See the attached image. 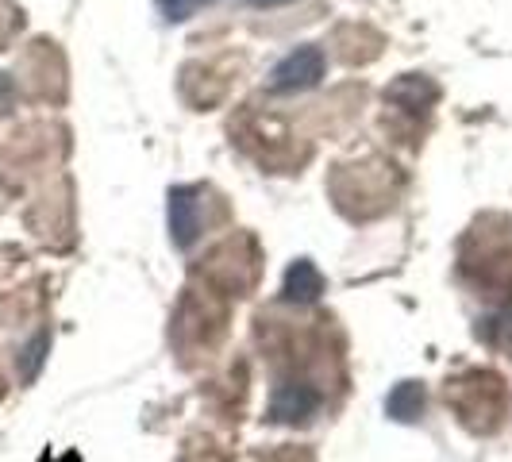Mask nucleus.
<instances>
[{"instance_id":"1","label":"nucleus","mask_w":512,"mask_h":462,"mask_svg":"<svg viewBox=\"0 0 512 462\" xmlns=\"http://www.w3.org/2000/svg\"><path fill=\"white\" fill-rule=\"evenodd\" d=\"M324 70H328V58L320 47H297L293 54H285L282 62L274 66L270 74V89L274 93H305V89H316L324 81Z\"/></svg>"},{"instance_id":"2","label":"nucleus","mask_w":512,"mask_h":462,"mask_svg":"<svg viewBox=\"0 0 512 462\" xmlns=\"http://www.w3.org/2000/svg\"><path fill=\"white\" fill-rule=\"evenodd\" d=\"M320 389L312 382H278L270 393V420L274 424H305L320 412Z\"/></svg>"},{"instance_id":"3","label":"nucleus","mask_w":512,"mask_h":462,"mask_svg":"<svg viewBox=\"0 0 512 462\" xmlns=\"http://www.w3.org/2000/svg\"><path fill=\"white\" fill-rule=\"evenodd\" d=\"M166 220H170V239L174 247H193L201 235V189L193 185H174L170 189V205H166Z\"/></svg>"},{"instance_id":"4","label":"nucleus","mask_w":512,"mask_h":462,"mask_svg":"<svg viewBox=\"0 0 512 462\" xmlns=\"http://www.w3.org/2000/svg\"><path fill=\"white\" fill-rule=\"evenodd\" d=\"M282 297L289 305H316V301L324 297V274L316 270V262L297 258V262L285 270Z\"/></svg>"},{"instance_id":"5","label":"nucleus","mask_w":512,"mask_h":462,"mask_svg":"<svg viewBox=\"0 0 512 462\" xmlns=\"http://www.w3.org/2000/svg\"><path fill=\"white\" fill-rule=\"evenodd\" d=\"M385 412L393 416V420H416L420 412H424V385L416 382H401L393 393H389V401H385Z\"/></svg>"},{"instance_id":"6","label":"nucleus","mask_w":512,"mask_h":462,"mask_svg":"<svg viewBox=\"0 0 512 462\" xmlns=\"http://www.w3.org/2000/svg\"><path fill=\"white\" fill-rule=\"evenodd\" d=\"M205 4H216V0H158V12H162V20H170V24H181V20L197 16Z\"/></svg>"},{"instance_id":"7","label":"nucleus","mask_w":512,"mask_h":462,"mask_svg":"<svg viewBox=\"0 0 512 462\" xmlns=\"http://www.w3.org/2000/svg\"><path fill=\"white\" fill-rule=\"evenodd\" d=\"M251 8H282V4H293V0H247Z\"/></svg>"}]
</instances>
